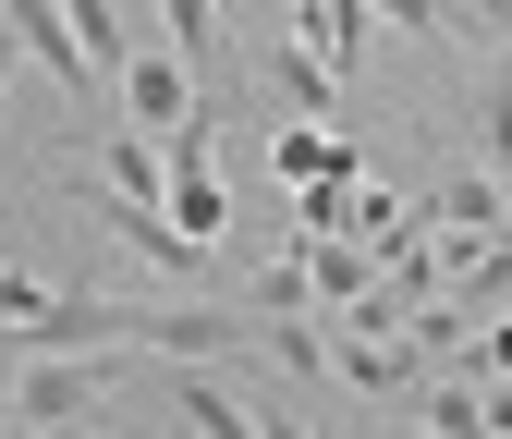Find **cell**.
I'll return each instance as SVG.
<instances>
[{"label": "cell", "instance_id": "cell-16", "mask_svg": "<svg viewBox=\"0 0 512 439\" xmlns=\"http://www.w3.org/2000/svg\"><path fill=\"white\" fill-rule=\"evenodd\" d=\"M13 379H25V354H13V342H0V415H13Z\"/></svg>", "mask_w": 512, "mask_h": 439}, {"label": "cell", "instance_id": "cell-11", "mask_svg": "<svg viewBox=\"0 0 512 439\" xmlns=\"http://www.w3.org/2000/svg\"><path fill=\"white\" fill-rule=\"evenodd\" d=\"M476 159L512 171V61H476Z\"/></svg>", "mask_w": 512, "mask_h": 439}, {"label": "cell", "instance_id": "cell-9", "mask_svg": "<svg viewBox=\"0 0 512 439\" xmlns=\"http://www.w3.org/2000/svg\"><path fill=\"white\" fill-rule=\"evenodd\" d=\"M244 318L269 330V318H317V281H305V232L281 244V257H256L244 269Z\"/></svg>", "mask_w": 512, "mask_h": 439}, {"label": "cell", "instance_id": "cell-12", "mask_svg": "<svg viewBox=\"0 0 512 439\" xmlns=\"http://www.w3.org/2000/svg\"><path fill=\"white\" fill-rule=\"evenodd\" d=\"M439 37H464L476 61H512V0H439Z\"/></svg>", "mask_w": 512, "mask_h": 439}, {"label": "cell", "instance_id": "cell-8", "mask_svg": "<svg viewBox=\"0 0 512 439\" xmlns=\"http://www.w3.org/2000/svg\"><path fill=\"white\" fill-rule=\"evenodd\" d=\"M74 13V49H86V74L110 86V110H122V61L147 49V25H135V0H61Z\"/></svg>", "mask_w": 512, "mask_h": 439}, {"label": "cell", "instance_id": "cell-3", "mask_svg": "<svg viewBox=\"0 0 512 439\" xmlns=\"http://www.w3.org/2000/svg\"><path fill=\"white\" fill-rule=\"evenodd\" d=\"M159 159H171V183H159L171 232H183V244H220V232H232V183H220V122H183V135H171Z\"/></svg>", "mask_w": 512, "mask_h": 439}, {"label": "cell", "instance_id": "cell-7", "mask_svg": "<svg viewBox=\"0 0 512 439\" xmlns=\"http://www.w3.org/2000/svg\"><path fill=\"white\" fill-rule=\"evenodd\" d=\"M305 61H330L342 86H366V49H378V13L366 0H293V25H281Z\"/></svg>", "mask_w": 512, "mask_h": 439}, {"label": "cell", "instance_id": "cell-4", "mask_svg": "<svg viewBox=\"0 0 512 439\" xmlns=\"http://www.w3.org/2000/svg\"><path fill=\"white\" fill-rule=\"evenodd\" d=\"M122 122H135V135H183V122H208V98H196V74H183L171 61V37H147L135 61H122Z\"/></svg>", "mask_w": 512, "mask_h": 439}, {"label": "cell", "instance_id": "cell-18", "mask_svg": "<svg viewBox=\"0 0 512 439\" xmlns=\"http://www.w3.org/2000/svg\"><path fill=\"white\" fill-rule=\"evenodd\" d=\"M13 439H61V427H13Z\"/></svg>", "mask_w": 512, "mask_h": 439}, {"label": "cell", "instance_id": "cell-13", "mask_svg": "<svg viewBox=\"0 0 512 439\" xmlns=\"http://www.w3.org/2000/svg\"><path fill=\"white\" fill-rule=\"evenodd\" d=\"M256 439H317V403H293V391H269V403H256Z\"/></svg>", "mask_w": 512, "mask_h": 439}, {"label": "cell", "instance_id": "cell-1", "mask_svg": "<svg viewBox=\"0 0 512 439\" xmlns=\"http://www.w3.org/2000/svg\"><path fill=\"white\" fill-rule=\"evenodd\" d=\"M122 366L135 354H25V379H13V427H61V439H86L122 391Z\"/></svg>", "mask_w": 512, "mask_h": 439}, {"label": "cell", "instance_id": "cell-14", "mask_svg": "<svg viewBox=\"0 0 512 439\" xmlns=\"http://www.w3.org/2000/svg\"><path fill=\"white\" fill-rule=\"evenodd\" d=\"M366 13L391 25V37H439V0H366Z\"/></svg>", "mask_w": 512, "mask_h": 439}, {"label": "cell", "instance_id": "cell-6", "mask_svg": "<svg viewBox=\"0 0 512 439\" xmlns=\"http://www.w3.org/2000/svg\"><path fill=\"white\" fill-rule=\"evenodd\" d=\"M256 122H269V183H293V196H305V183H354V171H366L354 122H281V110H256Z\"/></svg>", "mask_w": 512, "mask_h": 439}, {"label": "cell", "instance_id": "cell-17", "mask_svg": "<svg viewBox=\"0 0 512 439\" xmlns=\"http://www.w3.org/2000/svg\"><path fill=\"white\" fill-rule=\"evenodd\" d=\"M391 439H427V427H415V415H391Z\"/></svg>", "mask_w": 512, "mask_h": 439}, {"label": "cell", "instance_id": "cell-15", "mask_svg": "<svg viewBox=\"0 0 512 439\" xmlns=\"http://www.w3.org/2000/svg\"><path fill=\"white\" fill-rule=\"evenodd\" d=\"M476 354H488V379H512V318H488V330H476Z\"/></svg>", "mask_w": 512, "mask_h": 439}, {"label": "cell", "instance_id": "cell-2", "mask_svg": "<svg viewBox=\"0 0 512 439\" xmlns=\"http://www.w3.org/2000/svg\"><path fill=\"white\" fill-rule=\"evenodd\" d=\"M159 37H171L183 74H196L208 122H232L244 110V37H232V13H220V0H159Z\"/></svg>", "mask_w": 512, "mask_h": 439}, {"label": "cell", "instance_id": "cell-5", "mask_svg": "<svg viewBox=\"0 0 512 439\" xmlns=\"http://www.w3.org/2000/svg\"><path fill=\"white\" fill-rule=\"evenodd\" d=\"M415 220H427V232H512V171H488V159L427 171V183H415Z\"/></svg>", "mask_w": 512, "mask_h": 439}, {"label": "cell", "instance_id": "cell-10", "mask_svg": "<svg viewBox=\"0 0 512 439\" xmlns=\"http://www.w3.org/2000/svg\"><path fill=\"white\" fill-rule=\"evenodd\" d=\"M98 183H110V196H147L159 208V183H171V159H159V135H135V122H98Z\"/></svg>", "mask_w": 512, "mask_h": 439}, {"label": "cell", "instance_id": "cell-19", "mask_svg": "<svg viewBox=\"0 0 512 439\" xmlns=\"http://www.w3.org/2000/svg\"><path fill=\"white\" fill-rule=\"evenodd\" d=\"M0 439H13V415H0Z\"/></svg>", "mask_w": 512, "mask_h": 439}]
</instances>
